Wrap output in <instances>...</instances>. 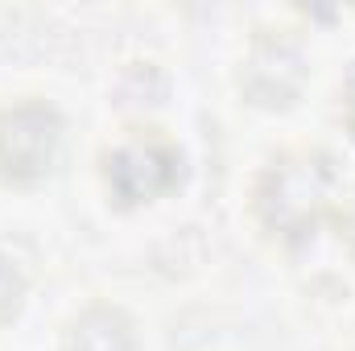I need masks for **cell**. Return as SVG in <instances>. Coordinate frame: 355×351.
<instances>
[{"label": "cell", "mask_w": 355, "mask_h": 351, "mask_svg": "<svg viewBox=\"0 0 355 351\" xmlns=\"http://www.w3.org/2000/svg\"><path fill=\"white\" fill-rule=\"evenodd\" d=\"M21 302H25V273L17 268L12 257L0 252V327H4L8 318H17Z\"/></svg>", "instance_id": "8992f818"}, {"label": "cell", "mask_w": 355, "mask_h": 351, "mask_svg": "<svg viewBox=\"0 0 355 351\" xmlns=\"http://www.w3.org/2000/svg\"><path fill=\"white\" fill-rule=\"evenodd\" d=\"M240 87L252 95V103H293V95L302 87V58L285 46V42H261L240 75Z\"/></svg>", "instance_id": "277c9868"}, {"label": "cell", "mask_w": 355, "mask_h": 351, "mask_svg": "<svg viewBox=\"0 0 355 351\" xmlns=\"http://www.w3.org/2000/svg\"><path fill=\"white\" fill-rule=\"evenodd\" d=\"M339 170L322 149H285L268 162L252 186L257 223L281 244H302L335 203Z\"/></svg>", "instance_id": "6da1fadb"}, {"label": "cell", "mask_w": 355, "mask_h": 351, "mask_svg": "<svg viewBox=\"0 0 355 351\" xmlns=\"http://www.w3.org/2000/svg\"><path fill=\"white\" fill-rule=\"evenodd\" d=\"M62 351H141L137 323L107 302H95L79 310L67 331H62Z\"/></svg>", "instance_id": "5b68a950"}, {"label": "cell", "mask_w": 355, "mask_h": 351, "mask_svg": "<svg viewBox=\"0 0 355 351\" xmlns=\"http://www.w3.org/2000/svg\"><path fill=\"white\" fill-rule=\"evenodd\" d=\"M347 103H352V112H355V71H352V79H347Z\"/></svg>", "instance_id": "ba28073f"}, {"label": "cell", "mask_w": 355, "mask_h": 351, "mask_svg": "<svg viewBox=\"0 0 355 351\" xmlns=\"http://www.w3.org/2000/svg\"><path fill=\"white\" fill-rule=\"evenodd\" d=\"M62 145V116L42 99H21L0 112V174L33 182L54 166Z\"/></svg>", "instance_id": "3957f363"}, {"label": "cell", "mask_w": 355, "mask_h": 351, "mask_svg": "<svg viewBox=\"0 0 355 351\" xmlns=\"http://www.w3.org/2000/svg\"><path fill=\"white\" fill-rule=\"evenodd\" d=\"M339 228H343V232H339V236H343V244L352 248V257H355V198L343 207V215H339Z\"/></svg>", "instance_id": "52a82bcc"}, {"label": "cell", "mask_w": 355, "mask_h": 351, "mask_svg": "<svg viewBox=\"0 0 355 351\" xmlns=\"http://www.w3.org/2000/svg\"><path fill=\"white\" fill-rule=\"evenodd\" d=\"M178 178H182V153L157 132H132L103 153V182L124 207L166 194L170 186H178Z\"/></svg>", "instance_id": "7a4b0ae2"}]
</instances>
